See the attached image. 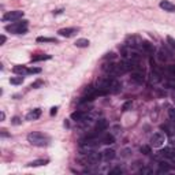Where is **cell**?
<instances>
[{"mask_svg": "<svg viewBox=\"0 0 175 175\" xmlns=\"http://www.w3.org/2000/svg\"><path fill=\"white\" fill-rule=\"evenodd\" d=\"M27 141L34 146H46L51 142V137L41 131H33V133L27 134Z\"/></svg>", "mask_w": 175, "mask_h": 175, "instance_id": "cell-1", "label": "cell"}, {"mask_svg": "<svg viewBox=\"0 0 175 175\" xmlns=\"http://www.w3.org/2000/svg\"><path fill=\"white\" fill-rule=\"evenodd\" d=\"M27 23H29V21L22 19V21L7 25V26H5V30L10 33H14V34H25V33L27 32Z\"/></svg>", "mask_w": 175, "mask_h": 175, "instance_id": "cell-2", "label": "cell"}, {"mask_svg": "<svg viewBox=\"0 0 175 175\" xmlns=\"http://www.w3.org/2000/svg\"><path fill=\"white\" fill-rule=\"evenodd\" d=\"M22 16H23V11H19V10H16V11H8V12H5L4 15H3L2 21L3 22H8V21L14 22V21H19Z\"/></svg>", "mask_w": 175, "mask_h": 175, "instance_id": "cell-3", "label": "cell"}, {"mask_svg": "<svg viewBox=\"0 0 175 175\" xmlns=\"http://www.w3.org/2000/svg\"><path fill=\"white\" fill-rule=\"evenodd\" d=\"M164 142H166V136H164L163 133H160V131L155 133L152 136V138H150V144H152V146H155V148L163 146Z\"/></svg>", "mask_w": 175, "mask_h": 175, "instance_id": "cell-4", "label": "cell"}, {"mask_svg": "<svg viewBox=\"0 0 175 175\" xmlns=\"http://www.w3.org/2000/svg\"><path fill=\"white\" fill-rule=\"evenodd\" d=\"M101 159H103V153H98V152H96V150L89 152V155L86 156V160L89 164H98Z\"/></svg>", "mask_w": 175, "mask_h": 175, "instance_id": "cell-5", "label": "cell"}, {"mask_svg": "<svg viewBox=\"0 0 175 175\" xmlns=\"http://www.w3.org/2000/svg\"><path fill=\"white\" fill-rule=\"evenodd\" d=\"M88 116V112L84 111V109H79V111H75L71 114V119L77 120V122H81V120H85Z\"/></svg>", "mask_w": 175, "mask_h": 175, "instance_id": "cell-6", "label": "cell"}, {"mask_svg": "<svg viewBox=\"0 0 175 175\" xmlns=\"http://www.w3.org/2000/svg\"><path fill=\"white\" fill-rule=\"evenodd\" d=\"M77 32H78V29H75V27H64V29H60L57 33H59L62 37H71V36H74Z\"/></svg>", "mask_w": 175, "mask_h": 175, "instance_id": "cell-7", "label": "cell"}, {"mask_svg": "<svg viewBox=\"0 0 175 175\" xmlns=\"http://www.w3.org/2000/svg\"><path fill=\"white\" fill-rule=\"evenodd\" d=\"M160 7L163 8L164 11H167V12H175V4L171 2H168V0H161Z\"/></svg>", "mask_w": 175, "mask_h": 175, "instance_id": "cell-8", "label": "cell"}, {"mask_svg": "<svg viewBox=\"0 0 175 175\" xmlns=\"http://www.w3.org/2000/svg\"><path fill=\"white\" fill-rule=\"evenodd\" d=\"M131 81L136 84H142L144 82V71H133L131 73Z\"/></svg>", "mask_w": 175, "mask_h": 175, "instance_id": "cell-9", "label": "cell"}, {"mask_svg": "<svg viewBox=\"0 0 175 175\" xmlns=\"http://www.w3.org/2000/svg\"><path fill=\"white\" fill-rule=\"evenodd\" d=\"M122 89V85L119 81L116 79H111V84H109V93H118Z\"/></svg>", "mask_w": 175, "mask_h": 175, "instance_id": "cell-10", "label": "cell"}, {"mask_svg": "<svg viewBox=\"0 0 175 175\" xmlns=\"http://www.w3.org/2000/svg\"><path fill=\"white\" fill-rule=\"evenodd\" d=\"M161 157H167V159H175V150L172 148H164L160 152Z\"/></svg>", "mask_w": 175, "mask_h": 175, "instance_id": "cell-11", "label": "cell"}, {"mask_svg": "<svg viewBox=\"0 0 175 175\" xmlns=\"http://www.w3.org/2000/svg\"><path fill=\"white\" fill-rule=\"evenodd\" d=\"M41 116V109L40 108H36V109H32L29 114L26 115V119L27 120H36Z\"/></svg>", "mask_w": 175, "mask_h": 175, "instance_id": "cell-12", "label": "cell"}, {"mask_svg": "<svg viewBox=\"0 0 175 175\" xmlns=\"http://www.w3.org/2000/svg\"><path fill=\"white\" fill-rule=\"evenodd\" d=\"M115 156H116V152H115L114 149H105L103 152V159L105 161H109V160H112V159H115Z\"/></svg>", "mask_w": 175, "mask_h": 175, "instance_id": "cell-13", "label": "cell"}, {"mask_svg": "<svg viewBox=\"0 0 175 175\" xmlns=\"http://www.w3.org/2000/svg\"><path fill=\"white\" fill-rule=\"evenodd\" d=\"M107 126H108V123H107L105 119H98L97 122H96V130L103 133V131L107 129Z\"/></svg>", "mask_w": 175, "mask_h": 175, "instance_id": "cell-14", "label": "cell"}, {"mask_svg": "<svg viewBox=\"0 0 175 175\" xmlns=\"http://www.w3.org/2000/svg\"><path fill=\"white\" fill-rule=\"evenodd\" d=\"M141 48L144 49L145 52H148V53H153V51H155V48H153V44H150L149 41H142V43H141Z\"/></svg>", "mask_w": 175, "mask_h": 175, "instance_id": "cell-15", "label": "cell"}, {"mask_svg": "<svg viewBox=\"0 0 175 175\" xmlns=\"http://www.w3.org/2000/svg\"><path fill=\"white\" fill-rule=\"evenodd\" d=\"M159 174H163V172H168L170 170H171V166H170L168 163H166V161H160V164H159Z\"/></svg>", "mask_w": 175, "mask_h": 175, "instance_id": "cell-16", "label": "cell"}, {"mask_svg": "<svg viewBox=\"0 0 175 175\" xmlns=\"http://www.w3.org/2000/svg\"><path fill=\"white\" fill-rule=\"evenodd\" d=\"M75 46H78V48H86V46H89V40H86V38H78V40L75 41Z\"/></svg>", "mask_w": 175, "mask_h": 175, "instance_id": "cell-17", "label": "cell"}, {"mask_svg": "<svg viewBox=\"0 0 175 175\" xmlns=\"http://www.w3.org/2000/svg\"><path fill=\"white\" fill-rule=\"evenodd\" d=\"M14 74H19V75H26L27 74V68L25 67V66H15V67L12 68Z\"/></svg>", "mask_w": 175, "mask_h": 175, "instance_id": "cell-18", "label": "cell"}, {"mask_svg": "<svg viewBox=\"0 0 175 175\" xmlns=\"http://www.w3.org/2000/svg\"><path fill=\"white\" fill-rule=\"evenodd\" d=\"M160 79H161V75L157 70H153L152 73H150V82H152V84H157Z\"/></svg>", "mask_w": 175, "mask_h": 175, "instance_id": "cell-19", "label": "cell"}, {"mask_svg": "<svg viewBox=\"0 0 175 175\" xmlns=\"http://www.w3.org/2000/svg\"><path fill=\"white\" fill-rule=\"evenodd\" d=\"M101 142L105 145H111L115 142V138H114V136H111V134H104L103 138H101Z\"/></svg>", "mask_w": 175, "mask_h": 175, "instance_id": "cell-20", "label": "cell"}, {"mask_svg": "<svg viewBox=\"0 0 175 175\" xmlns=\"http://www.w3.org/2000/svg\"><path fill=\"white\" fill-rule=\"evenodd\" d=\"M46 163H48V160H43V159H40V160H33V161H30L27 166H29V167H40V166H45Z\"/></svg>", "mask_w": 175, "mask_h": 175, "instance_id": "cell-21", "label": "cell"}, {"mask_svg": "<svg viewBox=\"0 0 175 175\" xmlns=\"http://www.w3.org/2000/svg\"><path fill=\"white\" fill-rule=\"evenodd\" d=\"M37 43H57L56 38L51 37H37Z\"/></svg>", "mask_w": 175, "mask_h": 175, "instance_id": "cell-22", "label": "cell"}, {"mask_svg": "<svg viewBox=\"0 0 175 175\" xmlns=\"http://www.w3.org/2000/svg\"><path fill=\"white\" fill-rule=\"evenodd\" d=\"M51 59V55H40V56H33L32 62H40V60H48Z\"/></svg>", "mask_w": 175, "mask_h": 175, "instance_id": "cell-23", "label": "cell"}, {"mask_svg": "<svg viewBox=\"0 0 175 175\" xmlns=\"http://www.w3.org/2000/svg\"><path fill=\"white\" fill-rule=\"evenodd\" d=\"M10 82H11L12 85H21L22 82H23V77L19 75V77H15V78H11Z\"/></svg>", "mask_w": 175, "mask_h": 175, "instance_id": "cell-24", "label": "cell"}, {"mask_svg": "<svg viewBox=\"0 0 175 175\" xmlns=\"http://www.w3.org/2000/svg\"><path fill=\"white\" fill-rule=\"evenodd\" d=\"M139 150H141V153H144V155H150V146H148V145H142V146L139 148Z\"/></svg>", "mask_w": 175, "mask_h": 175, "instance_id": "cell-25", "label": "cell"}, {"mask_svg": "<svg viewBox=\"0 0 175 175\" xmlns=\"http://www.w3.org/2000/svg\"><path fill=\"white\" fill-rule=\"evenodd\" d=\"M168 116H170V119L175 123V108H174V107L168 108Z\"/></svg>", "mask_w": 175, "mask_h": 175, "instance_id": "cell-26", "label": "cell"}, {"mask_svg": "<svg viewBox=\"0 0 175 175\" xmlns=\"http://www.w3.org/2000/svg\"><path fill=\"white\" fill-rule=\"evenodd\" d=\"M38 73H41V68H37V67L27 68V74H38Z\"/></svg>", "mask_w": 175, "mask_h": 175, "instance_id": "cell-27", "label": "cell"}, {"mask_svg": "<svg viewBox=\"0 0 175 175\" xmlns=\"http://www.w3.org/2000/svg\"><path fill=\"white\" fill-rule=\"evenodd\" d=\"M167 71H168V74H171V75L175 77V64H170L167 66Z\"/></svg>", "mask_w": 175, "mask_h": 175, "instance_id": "cell-28", "label": "cell"}, {"mask_svg": "<svg viewBox=\"0 0 175 175\" xmlns=\"http://www.w3.org/2000/svg\"><path fill=\"white\" fill-rule=\"evenodd\" d=\"M159 59H160L161 62H166V60L168 59V56H166V52L160 51V52H159Z\"/></svg>", "mask_w": 175, "mask_h": 175, "instance_id": "cell-29", "label": "cell"}, {"mask_svg": "<svg viewBox=\"0 0 175 175\" xmlns=\"http://www.w3.org/2000/svg\"><path fill=\"white\" fill-rule=\"evenodd\" d=\"M40 86H43V81H36L30 85V88H33V89H37V88H40Z\"/></svg>", "mask_w": 175, "mask_h": 175, "instance_id": "cell-30", "label": "cell"}, {"mask_svg": "<svg viewBox=\"0 0 175 175\" xmlns=\"http://www.w3.org/2000/svg\"><path fill=\"white\" fill-rule=\"evenodd\" d=\"M11 123H12V125H21V118L19 116H14L12 119H11Z\"/></svg>", "mask_w": 175, "mask_h": 175, "instance_id": "cell-31", "label": "cell"}, {"mask_svg": "<svg viewBox=\"0 0 175 175\" xmlns=\"http://www.w3.org/2000/svg\"><path fill=\"white\" fill-rule=\"evenodd\" d=\"M131 108V101H127V103H125L123 104V111H129V109Z\"/></svg>", "mask_w": 175, "mask_h": 175, "instance_id": "cell-32", "label": "cell"}, {"mask_svg": "<svg viewBox=\"0 0 175 175\" xmlns=\"http://www.w3.org/2000/svg\"><path fill=\"white\" fill-rule=\"evenodd\" d=\"M167 86L171 88V89H175V79H170V81H167Z\"/></svg>", "mask_w": 175, "mask_h": 175, "instance_id": "cell-33", "label": "cell"}, {"mask_svg": "<svg viewBox=\"0 0 175 175\" xmlns=\"http://www.w3.org/2000/svg\"><path fill=\"white\" fill-rule=\"evenodd\" d=\"M122 170L120 168H114V170H111V171H109V175H115V174H122Z\"/></svg>", "mask_w": 175, "mask_h": 175, "instance_id": "cell-34", "label": "cell"}, {"mask_svg": "<svg viewBox=\"0 0 175 175\" xmlns=\"http://www.w3.org/2000/svg\"><path fill=\"white\" fill-rule=\"evenodd\" d=\"M167 41H168V43L171 44V46H172V48H175V40H174V38H172V37H170V36H168V37H167Z\"/></svg>", "mask_w": 175, "mask_h": 175, "instance_id": "cell-35", "label": "cell"}, {"mask_svg": "<svg viewBox=\"0 0 175 175\" xmlns=\"http://www.w3.org/2000/svg\"><path fill=\"white\" fill-rule=\"evenodd\" d=\"M57 112V107H52L51 108V115H56Z\"/></svg>", "mask_w": 175, "mask_h": 175, "instance_id": "cell-36", "label": "cell"}, {"mask_svg": "<svg viewBox=\"0 0 175 175\" xmlns=\"http://www.w3.org/2000/svg\"><path fill=\"white\" fill-rule=\"evenodd\" d=\"M141 172H142V174H149L150 170H148V168H142V170H141Z\"/></svg>", "mask_w": 175, "mask_h": 175, "instance_id": "cell-37", "label": "cell"}, {"mask_svg": "<svg viewBox=\"0 0 175 175\" xmlns=\"http://www.w3.org/2000/svg\"><path fill=\"white\" fill-rule=\"evenodd\" d=\"M5 43V36H2V38H0V44H4Z\"/></svg>", "mask_w": 175, "mask_h": 175, "instance_id": "cell-38", "label": "cell"}, {"mask_svg": "<svg viewBox=\"0 0 175 175\" xmlns=\"http://www.w3.org/2000/svg\"><path fill=\"white\" fill-rule=\"evenodd\" d=\"M4 118H5V114H4V112H2V114H0V119L4 120Z\"/></svg>", "mask_w": 175, "mask_h": 175, "instance_id": "cell-39", "label": "cell"}, {"mask_svg": "<svg viewBox=\"0 0 175 175\" xmlns=\"http://www.w3.org/2000/svg\"><path fill=\"white\" fill-rule=\"evenodd\" d=\"M2 134H3V137H7L8 136V134L5 133V130H2Z\"/></svg>", "mask_w": 175, "mask_h": 175, "instance_id": "cell-40", "label": "cell"}, {"mask_svg": "<svg viewBox=\"0 0 175 175\" xmlns=\"http://www.w3.org/2000/svg\"><path fill=\"white\" fill-rule=\"evenodd\" d=\"M174 101H175V94H174Z\"/></svg>", "mask_w": 175, "mask_h": 175, "instance_id": "cell-41", "label": "cell"}, {"mask_svg": "<svg viewBox=\"0 0 175 175\" xmlns=\"http://www.w3.org/2000/svg\"><path fill=\"white\" fill-rule=\"evenodd\" d=\"M174 150H175V146H174Z\"/></svg>", "mask_w": 175, "mask_h": 175, "instance_id": "cell-42", "label": "cell"}]
</instances>
